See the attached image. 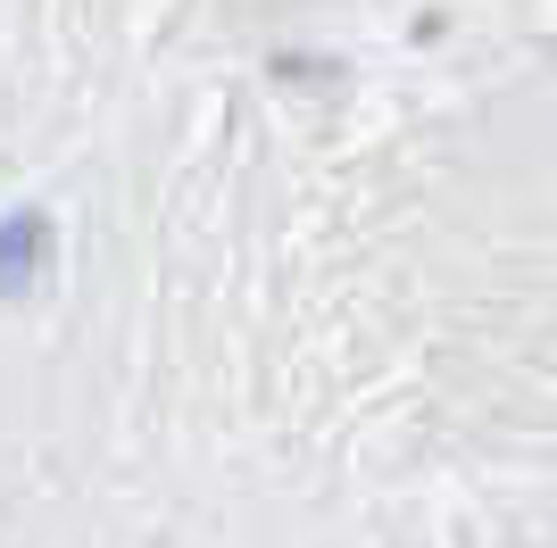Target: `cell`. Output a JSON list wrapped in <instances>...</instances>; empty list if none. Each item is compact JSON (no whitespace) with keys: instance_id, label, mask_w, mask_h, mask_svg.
Wrapping results in <instances>:
<instances>
[{"instance_id":"1","label":"cell","mask_w":557,"mask_h":548,"mask_svg":"<svg viewBox=\"0 0 557 548\" xmlns=\"http://www.w3.org/2000/svg\"><path fill=\"white\" fill-rule=\"evenodd\" d=\"M50 241H59V233H50L42 208H9V216H0V299H17V291L42 283Z\"/></svg>"}]
</instances>
